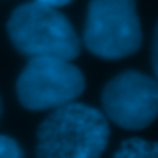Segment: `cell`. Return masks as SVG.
<instances>
[{
	"label": "cell",
	"mask_w": 158,
	"mask_h": 158,
	"mask_svg": "<svg viewBox=\"0 0 158 158\" xmlns=\"http://www.w3.org/2000/svg\"><path fill=\"white\" fill-rule=\"evenodd\" d=\"M103 114L83 103L57 107L39 128L37 158H102L107 146Z\"/></svg>",
	"instance_id": "obj_1"
},
{
	"label": "cell",
	"mask_w": 158,
	"mask_h": 158,
	"mask_svg": "<svg viewBox=\"0 0 158 158\" xmlns=\"http://www.w3.org/2000/svg\"><path fill=\"white\" fill-rule=\"evenodd\" d=\"M85 79L69 59L31 57L16 81L19 99L27 110H57L81 95Z\"/></svg>",
	"instance_id": "obj_4"
},
{
	"label": "cell",
	"mask_w": 158,
	"mask_h": 158,
	"mask_svg": "<svg viewBox=\"0 0 158 158\" xmlns=\"http://www.w3.org/2000/svg\"><path fill=\"white\" fill-rule=\"evenodd\" d=\"M35 2H41V4H47V6H53V8H57V6L69 4L71 0H35Z\"/></svg>",
	"instance_id": "obj_9"
},
{
	"label": "cell",
	"mask_w": 158,
	"mask_h": 158,
	"mask_svg": "<svg viewBox=\"0 0 158 158\" xmlns=\"http://www.w3.org/2000/svg\"><path fill=\"white\" fill-rule=\"evenodd\" d=\"M0 158H24V154L12 138L0 136Z\"/></svg>",
	"instance_id": "obj_7"
},
{
	"label": "cell",
	"mask_w": 158,
	"mask_h": 158,
	"mask_svg": "<svg viewBox=\"0 0 158 158\" xmlns=\"http://www.w3.org/2000/svg\"><path fill=\"white\" fill-rule=\"evenodd\" d=\"M12 45L28 57H59L75 59L79 55V39L69 20L57 8L28 2L12 12L8 20Z\"/></svg>",
	"instance_id": "obj_2"
},
{
	"label": "cell",
	"mask_w": 158,
	"mask_h": 158,
	"mask_svg": "<svg viewBox=\"0 0 158 158\" xmlns=\"http://www.w3.org/2000/svg\"><path fill=\"white\" fill-rule=\"evenodd\" d=\"M152 67H154V81L158 83V24L152 39Z\"/></svg>",
	"instance_id": "obj_8"
},
{
	"label": "cell",
	"mask_w": 158,
	"mask_h": 158,
	"mask_svg": "<svg viewBox=\"0 0 158 158\" xmlns=\"http://www.w3.org/2000/svg\"><path fill=\"white\" fill-rule=\"evenodd\" d=\"M114 158H158V144L140 138L126 140L114 154Z\"/></svg>",
	"instance_id": "obj_6"
},
{
	"label": "cell",
	"mask_w": 158,
	"mask_h": 158,
	"mask_svg": "<svg viewBox=\"0 0 158 158\" xmlns=\"http://www.w3.org/2000/svg\"><path fill=\"white\" fill-rule=\"evenodd\" d=\"M83 43L102 59H122L138 51L142 28L134 0H91Z\"/></svg>",
	"instance_id": "obj_3"
},
{
	"label": "cell",
	"mask_w": 158,
	"mask_h": 158,
	"mask_svg": "<svg viewBox=\"0 0 158 158\" xmlns=\"http://www.w3.org/2000/svg\"><path fill=\"white\" fill-rule=\"evenodd\" d=\"M106 116L126 130H142L158 118V83L138 71L114 77L102 93Z\"/></svg>",
	"instance_id": "obj_5"
}]
</instances>
